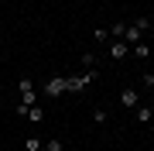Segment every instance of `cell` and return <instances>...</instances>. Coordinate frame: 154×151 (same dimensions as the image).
Listing matches in <instances>:
<instances>
[{
    "instance_id": "6da1fadb",
    "label": "cell",
    "mask_w": 154,
    "mask_h": 151,
    "mask_svg": "<svg viewBox=\"0 0 154 151\" xmlns=\"http://www.w3.org/2000/svg\"><path fill=\"white\" fill-rule=\"evenodd\" d=\"M151 28V17H137L134 24H127V31H123V41L127 45H137V41H144V31Z\"/></svg>"
},
{
    "instance_id": "7a4b0ae2",
    "label": "cell",
    "mask_w": 154,
    "mask_h": 151,
    "mask_svg": "<svg viewBox=\"0 0 154 151\" xmlns=\"http://www.w3.org/2000/svg\"><path fill=\"white\" fill-rule=\"evenodd\" d=\"M41 93H45V96H62V93H69V76H51L48 83L41 86Z\"/></svg>"
},
{
    "instance_id": "3957f363",
    "label": "cell",
    "mask_w": 154,
    "mask_h": 151,
    "mask_svg": "<svg viewBox=\"0 0 154 151\" xmlns=\"http://www.w3.org/2000/svg\"><path fill=\"white\" fill-rule=\"evenodd\" d=\"M99 72H96V69H86V72L82 76H69V93H79V90H86V86L89 83H93V79H96Z\"/></svg>"
},
{
    "instance_id": "277c9868",
    "label": "cell",
    "mask_w": 154,
    "mask_h": 151,
    "mask_svg": "<svg viewBox=\"0 0 154 151\" xmlns=\"http://www.w3.org/2000/svg\"><path fill=\"white\" fill-rule=\"evenodd\" d=\"M127 55H130V45H127L123 38H113V41H110V58H113V62H123Z\"/></svg>"
},
{
    "instance_id": "5b68a950",
    "label": "cell",
    "mask_w": 154,
    "mask_h": 151,
    "mask_svg": "<svg viewBox=\"0 0 154 151\" xmlns=\"http://www.w3.org/2000/svg\"><path fill=\"white\" fill-rule=\"evenodd\" d=\"M137 103H140V96H137V86H123V90H120V106L134 110Z\"/></svg>"
},
{
    "instance_id": "8992f818",
    "label": "cell",
    "mask_w": 154,
    "mask_h": 151,
    "mask_svg": "<svg viewBox=\"0 0 154 151\" xmlns=\"http://www.w3.org/2000/svg\"><path fill=\"white\" fill-rule=\"evenodd\" d=\"M134 113H137V124H151L154 120V106H147V103H137Z\"/></svg>"
},
{
    "instance_id": "52a82bcc",
    "label": "cell",
    "mask_w": 154,
    "mask_h": 151,
    "mask_svg": "<svg viewBox=\"0 0 154 151\" xmlns=\"http://www.w3.org/2000/svg\"><path fill=\"white\" fill-rule=\"evenodd\" d=\"M24 117H28L31 124H41V120H45V106H41V103H34V106H28V113H24Z\"/></svg>"
},
{
    "instance_id": "ba28073f",
    "label": "cell",
    "mask_w": 154,
    "mask_h": 151,
    "mask_svg": "<svg viewBox=\"0 0 154 151\" xmlns=\"http://www.w3.org/2000/svg\"><path fill=\"white\" fill-rule=\"evenodd\" d=\"M130 55H137L140 62H147V58H151V48L144 45V41H137V45H130Z\"/></svg>"
},
{
    "instance_id": "9c48e42d",
    "label": "cell",
    "mask_w": 154,
    "mask_h": 151,
    "mask_svg": "<svg viewBox=\"0 0 154 151\" xmlns=\"http://www.w3.org/2000/svg\"><path fill=\"white\" fill-rule=\"evenodd\" d=\"M17 90H21V96H24V93H34V79H31V76L17 79Z\"/></svg>"
},
{
    "instance_id": "30bf717a",
    "label": "cell",
    "mask_w": 154,
    "mask_h": 151,
    "mask_svg": "<svg viewBox=\"0 0 154 151\" xmlns=\"http://www.w3.org/2000/svg\"><path fill=\"white\" fill-rule=\"evenodd\" d=\"M106 120H110V113H106L103 106H96V110H93V124H96V127H103Z\"/></svg>"
},
{
    "instance_id": "8fae6325",
    "label": "cell",
    "mask_w": 154,
    "mask_h": 151,
    "mask_svg": "<svg viewBox=\"0 0 154 151\" xmlns=\"http://www.w3.org/2000/svg\"><path fill=\"white\" fill-rule=\"evenodd\" d=\"M123 31H127V21H113L110 24V38H123Z\"/></svg>"
},
{
    "instance_id": "7c38bea8",
    "label": "cell",
    "mask_w": 154,
    "mask_h": 151,
    "mask_svg": "<svg viewBox=\"0 0 154 151\" xmlns=\"http://www.w3.org/2000/svg\"><path fill=\"white\" fill-rule=\"evenodd\" d=\"M41 148H45V141H41L38 134H31V137H28V144H24V151H41Z\"/></svg>"
},
{
    "instance_id": "4fadbf2b",
    "label": "cell",
    "mask_w": 154,
    "mask_h": 151,
    "mask_svg": "<svg viewBox=\"0 0 154 151\" xmlns=\"http://www.w3.org/2000/svg\"><path fill=\"white\" fill-rule=\"evenodd\" d=\"M93 41H96V45H106V41H110V31H106V28H96L93 31Z\"/></svg>"
},
{
    "instance_id": "5bb4252c",
    "label": "cell",
    "mask_w": 154,
    "mask_h": 151,
    "mask_svg": "<svg viewBox=\"0 0 154 151\" xmlns=\"http://www.w3.org/2000/svg\"><path fill=\"white\" fill-rule=\"evenodd\" d=\"M140 86H144V90H154V72H151V69L140 72Z\"/></svg>"
},
{
    "instance_id": "9a60e30c",
    "label": "cell",
    "mask_w": 154,
    "mask_h": 151,
    "mask_svg": "<svg viewBox=\"0 0 154 151\" xmlns=\"http://www.w3.org/2000/svg\"><path fill=\"white\" fill-rule=\"evenodd\" d=\"M45 151H65V144H62V137H51V141H45Z\"/></svg>"
},
{
    "instance_id": "2e32d148",
    "label": "cell",
    "mask_w": 154,
    "mask_h": 151,
    "mask_svg": "<svg viewBox=\"0 0 154 151\" xmlns=\"http://www.w3.org/2000/svg\"><path fill=\"white\" fill-rule=\"evenodd\" d=\"M82 65L86 69H96V52H82Z\"/></svg>"
},
{
    "instance_id": "e0dca14e",
    "label": "cell",
    "mask_w": 154,
    "mask_h": 151,
    "mask_svg": "<svg viewBox=\"0 0 154 151\" xmlns=\"http://www.w3.org/2000/svg\"><path fill=\"white\" fill-rule=\"evenodd\" d=\"M0 45H4V34H0Z\"/></svg>"
},
{
    "instance_id": "ac0fdd59",
    "label": "cell",
    "mask_w": 154,
    "mask_h": 151,
    "mask_svg": "<svg viewBox=\"0 0 154 151\" xmlns=\"http://www.w3.org/2000/svg\"><path fill=\"white\" fill-rule=\"evenodd\" d=\"M41 151H45V148H41Z\"/></svg>"
}]
</instances>
